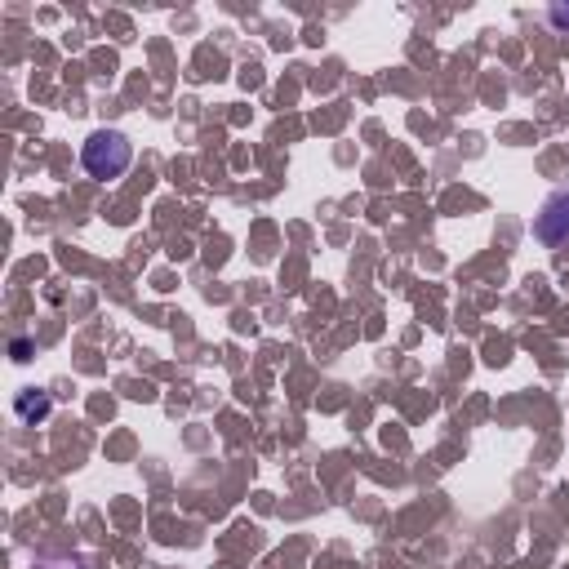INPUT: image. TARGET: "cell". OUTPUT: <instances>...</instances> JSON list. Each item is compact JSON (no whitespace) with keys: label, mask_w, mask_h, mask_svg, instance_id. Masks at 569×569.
<instances>
[{"label":"cell","mask_w":569,"mask_h":569,"mask_svg":"<svg viewBox=\"0 0 569 569\" xmlns=\"http://www.w3.org/2000/svg\"><path fill=\"white\" fill-rule=\"evenodd\" d=\"M129 161H134V143L121 134V129H94L81 147V165L89 178H121Z\"/></svg>","instance_id":"1"},{"label":"cell","mask_w":569,"mask_h":569,"mask_svg":"<svg viewBox=\"0 0 569 569\" xmlns=\"http://www.w3.org/2000/svg\"><path fill=\"white\" fill-rule=\"evenodd\" d=\"M534 241L547 249H565L569 245V187H556L534 214Z\"/></svg>","instance_id":"2"},{"label":"cell","mask_w":569,"mask_h":569,"mask_svg":"<svg viewBox=\"0 0 569 569\" xmlns=\"http://www.w3.org/2000/svg\"><path fill=\"white\" fill-rule=\"evenodd\" d=\"M18 414H23V418H45L49 414V396L36 392V387H32V392H23V396H18Z\"/></svg>","instance_id":"3"},{"label":"cell","mask_w":569,"mask_h":569,"mask_svg":"<svg viewBox=\"0 0 569 569\" xmlns=\"http://www.w3.org/2000/svg\"><path fill=\"white\" fill-rule=\"evenodd\" d=\"M27 356H32V343H27V338H18V343H14V361H27Z\"/></svg>","instance_id":"4"},{"label":"cell","mask_w":569,"mask_h":569,"mask_svg":"<svg viewBox=\"0 0 569 569\" xmlns=\"http://www.w3.org/2000/svg\"><path fill=\"white\" fill-rule=\"evenodd\" d=\"M552 23H556V27H569V9H565V5L552 9Z\"/></svg>","instance_id":"5"}]
</instances>
